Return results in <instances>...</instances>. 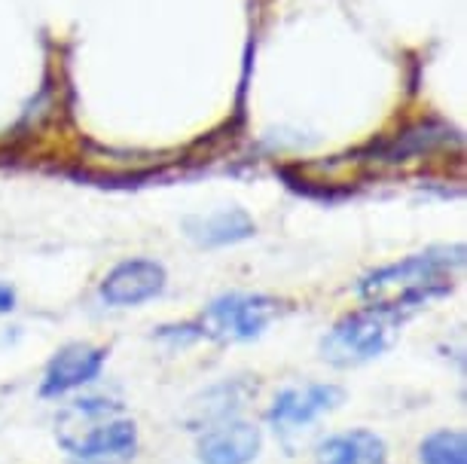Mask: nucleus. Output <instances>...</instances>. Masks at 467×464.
<instances>
[{
	"label": "nucleus",
	"instance_id": "obj_10",
	"mask_svg": "<svg viewBox=\"0 0 467 464\" xmlns=\"http://www.w3.org/2000/svg\"><path fill=\"white\" fill-rule=\"evenodd\" d=\"M190 235L199 244H208V248H220V244H235L242 239H251L254 235V221L239 208H226V211L199 217V221H187Z\"/></svg>",
	"mask_w": 467,
	"mask_h": 464
},
{
	"label": "nucleus",
	"instance_id": "obj_9",
	"mask_svg": "<svg viewBox=\"0 0 467 464\" xmlns=\"http://www.w3.org/2000/svg\"><path fill=\"white\" fill-rule=\"evenodd\" d=\"M315 459H318V464H382L385 443L382 437L369 431L333 434L318 443Z\"/></svg>",
	"mask_w": 467,
	"mask_h": 464
},
{
	"label": "nucleus",
	"instance_id": "obj_12",
	"mask_svg": "<svg viewBox=\"0 0 467 464\" xmlns=\"http://www.w3.org/2000/svg\"><path fill=\"white\" fill-rule=\"evenodd\" d=\"M13 305H16V294H13V287L0 282V312H13Z\"/></svg>",
	"mask_w": 467,
	"mask_h": 464
},
{
	"label": "nucleus",
	"instance_id": "obj_4",
	"mask_svg": "<svg viewBox=\"0 0 467 464\" xmlns=\"http://www.w3.org/2000/svg\"><path fill=\"white\" fill-rule=\"evenodd\" d=\"M398 324L394 314L382 309H360L346 314L337 327L324 336L321 355L337 366H355L369 357L382 355L391 343V327Z\"/></svg>",
	"mask_w": 467,
	"mask_h": 464
},
{
	"label": "nucleus",
	"instance_id": "obj_8",
	"mask_svg": "<svg viewBox=\"0 0 467 464\" xmlns=\"http://www.w3.org/2000/svg\"><path fill=\"white\" fill-rule=\"evenodd\" d=\"M260 428L251 422H223L202 434L199 461L202 464H251L260 452Z\"/></svg>",
	"mask_w": 467,
	"mask_h": 464
},
{
	"label": "nucleus",
	"instance_id": "obj_3",
	"mask_svg": "<svg viewBox=\"0 0 467 464\" xmlns=\"http://www.w3.org/2000/svg\"><path fill=\"white\" fill-rule=\"evenodd\" d=\"M278 314V303L263 294H226L202 312L192 324L196 336H208L214 343H248L257 339L269 321Z\"/></svg>",
	"mask_w": 467,
	"mask_h": 464
},
{
	"label": "nucleus",
	"instance_id": "obj_7",
	"mask_svg": "<svg viewBox=\"0 0 467 464\" xmlns=\"http://www.w3.org/2000/svg\"><path fill=\"white\" fill-rule=\"evenodd\" d=\"M104 348L89 345V343H70L58 348L56 357L47 366L43 376V394L47 397H58L74 388H83L86 382H92L104 366Z\"/></svg>",
	"mask_w": 467,
	"mask_h": 464
},
{
	"label": "nucleus",
	"instance_id": "obj_2",
	"mask_svg": "<svg viewBox=\"0 0 467 464\" xmlns=\"http://www.w3.org/2000/svg\"><path fill=\"white\" fill-rule=\"evenodd\" d=\"M61 446L83 461H119L138 446L135 422L119 416V407L101 397L74 400L58 416Z\"/></svg>",
	"mask_w": 467,
	"mask_h": 464
},
{
	"label": "nucleus",
	"instance_id": "obj_11",
	"mask_svg": "<svg viewBox=\"0 0 467 464\" xmlns=\"http://www.w3.org/2000/svg\"><path fill=\"white\" fill-rule=\"evenodd\" d=\"M421 464H467V440L462 431H437L421 440Z\"/></svg>",
	"mask_w": 467,
	"mask_h": 464
},
{
	"label": "nucleus",
	"instance_id": "obj_1",
	"mask_svg": "<svg viewBox=\"0 0 467 464\" xmlns=\"http://www.w3.org/2000/svg\"><path fill=\"white\" fill-rule=\"evenodd\" d=\"M464 266V248H437L428 253H416L391 266H382L369 273L360 282V296L369 303V309H382L394 318L400 312L419 309L437 296L452 291V273Z\"/></svg>",
	"mask_w": 467,
	"mask_h": 464
},
{
	"label": "nucleus",
	"instance_id": "obj_6",
	"mask_svg": "<svg viewBox=\"0 0 467 464\" xmlns=\"http://www.w3.org/2000/svg\"><path fill=\"white\" fill-rule=\"evenodd\" d=\"M339 385H303V388H285L275 397L269 409V422L281 431H294V428L312 425L315 418L330 413L342 404Z\"/></svg>",
	"mask_w": 467,
	"mask_h": 464
},
{
	"label": "nucleus",
	"instance_id": "obj_5",
	"mask_svg": "<svg viewBox=\"0 0 467 464\" xmlns=\"http://www.w3.org/2000/svg\"><path fill=\"white\" fill-rule=\"evenodd\" d=\"M165 291V269L156 260H126L113 266L101 282V300L108 305H140Z\"/></svg>",
	"mask_w": 467,
	"mask_h": 464
}]
</instances>
